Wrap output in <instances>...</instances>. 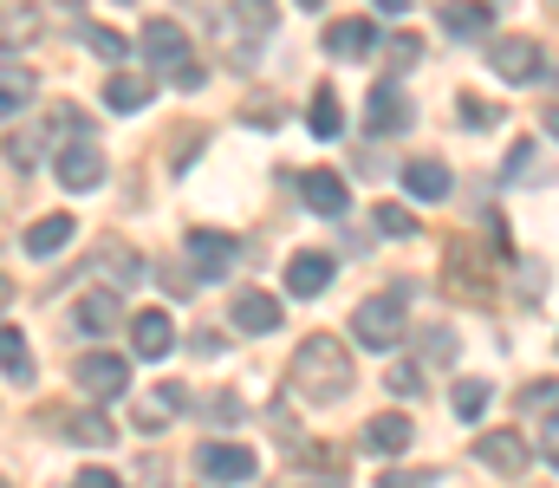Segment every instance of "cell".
I'll list each match as a JSON object with an SVG mask.
<instances>
[{"label":"cell","mask_w":559,"mask_h":488,"mask_svg":"<svg viewBox=\"0 0 559 488\" xmlns=\"http://www.w3.org/2000/svg\"><path fill=\"white\" fill-rule=\"evenodd\" d=\"M293 391L312 397V404H338L352 391V352L332 332L299 338V352H293Z\"/></svg>","instance_id":"obj_1"},{"label":"cell","mask_w":559,"mask_h":488,"mask_svg":"<svg viewBox=\"0 0 559 488\" xmlns=\"http://www.w3.org/2000/svg\"><path fill=\"white\" fill-rule=\"evenodd\" d=\"M352 338H358V345H371V352H391V345L404 338V307H397V294L365 300V307L352 313Z\"/></svg>","instance_id":"obj_2"},{"label":"cell","mask_w":559,"mask_h":488,"mask_svg":"<svg viewBox=\"0 0 559 488\" xmlns=\"http://www.w3.org/2000/svg\"><path fill=\"white\" fill-rule=\"evenodd\" d=\"M189 261H195V281H228V267L241 261V241L222 228H189Z\"/></svg>","instance_id":"obj_3"},{"label":"cell","mask_w":559,"mask_h":488,"mask_svg":"<svg viewBox=\"0 0 559 488\" xmlns=\"http://www.w3.org/2000/svg\"><path fill=\"white\" fill-rule=\"evenodd\" d=\"M475 463H481V469H495V476H527L534 450H527V437H521V430H481V437H475Z\"/></svg>","instance_id":"obj_4"},{"label":"cell","mask_w":559,"mask_h":488,"mask_svg":"<svg viewBox=\"0 0 559 488\" xmlns=\"http://www.w3.org/2000/svg\"><path fill=\"white\" fill-rule=\"evenodd\" d=\"M195 469L209 476L215 488H235V483H254V450H241V443H202L195 450Z\"/></svg>","instance_id":"obj_5"},{"label":"cell","mask_w":559,"mask_h":488,"mask_svg":"<svg viewBox=\"0 0 559 488\" xmlns=\"http://www.w3.org/2000/svg\"><path fill=\"white\" fill-rule=\"evenodd\" d=\"M488 66H495V79H508V85H534L547 59H540V46H534V39L508 33V39H495V46H488Z\"/></svg>","instance_id":"obj_6"},{"label":"cell","mask_w":559,"mask_h":488,"mask_svg":"<svg viewBox=\"0 0 559 488\" xmlns=\"http://www.w3.org/2000/svg\"><path fill=\"white\" fill-rule=\"evenodd\" d=\"M72 371H79V391H92V397H124L131 391V365L111 358V352H85Z\"/></svg>","instance_id":"obj_7"},{"label":"cell","mask_w":559,"mask_h":488,"mask_svg":"<svg viewBox=\"0 0 559 488\" xmlns=\"http://www.w3.org/2000/svg\"><path fill=\"white\" fill-rule=\"evenodd\" d=\"M332 274H338V261H332V254L299 248V254L286 261V294H293V300H312V294H325V287H332Z\"/></svg>","instance_id":"obj_8"},{"label":"cell","mask_w":559,"mask_h":488,"mask_svg":"<svg viewBox=\"0 0 559 488\" xmlns=\"http://www.w3.org/2000/svg\"><path fill=\"white\" fill-rule=\"evenodd\" d=\"M143 59L150 66H163V79L176 72V66H189V39H182V26L176 20H143Z\"/></svg>","instance_id":"obj_9"},{"label":"cell","mask_w":559,"mask_h":488,"mask_svg":"<svg viewBox=\"0 0 559 488\" xmlns=\"http://www.w3.org/2000/svg\"><path fill=\"white\" fill-rule=\"evenodd\" d=\"M52 169H59V182H66L72 195H79V189H98V182H105V151H98V144H85V138H72V144L59 151Z\"/></svg>","instance_id":"obj_10"},{"label":"cell","mask_w":559,"mask_h":488,"mask_svg":"<svg viewBox=\"0 0 559 488\" xmlns=\"http://www.w3.org/2000/svg\"><path fill=\"white\" fill-rule=\"evenodd\" d=\"M365 124H371V138H397V131H411V98H404L391 79H378V85H371V111H365Z\"/></svg>","instance_id":"obj_11"},{"label":"cell","mask_w":559,"mask_h":488,"mask_svg":"<svg viewBox=\"0 0 559 488\" xmlns=\"http://www.w3.org/2000/svg\"><path fill=\"white\" fill-rule=\"evenodd\" d=\"M299 195H306V209H312V215H332V222L352 209V189H345V176H338V169H306V176H299Z\"/></svg>","instance_id":"obj_12"},{"label":"cell","mask_w":559,"mask_h":488,"mask_svg":"<svg viewBox=\"0 0 559 488\" xmlns=\"http://www.w3.org/2000/svg\"><path fill=\"white\" fill-rule=\"evenodd\" d=\"M72 320H79V332H85V338H105V332H118V325H124V307H118V294L92 287V294H79Z\"/></svg>","instance_id":"obj_13"},{"label":"cell","mask_w":559,"mask_h":488,"mask_svg":"<svg viewBox=\"0 0 559 488\" xmlns=\"http://www.w3.org/2000/svg\"><path fill=\"white\" fill-rule=\"evenodd\" d=\"M228 320H235V332H254V338H261V332H274V325H280V300H274V294H254V287H248V294H235Z\"/></svg>","instance_id":"obj_14"},{"label":"cell","mask_w":559,"mask_h":488,"mask_svg":"<svg viewBox=\"0 0 559 488\" xmlns=\"http://www.w3.org/2000/svg\"><path fill=\"white\" fill-rule=\"evenodd\" d=\"M495 26V0H442V33L455 39H475Z\"/></svg>","instance_id":"obj_15"},{"label":"cell","mask_w":559,"mask_h":488,"mask_svg":"<svg viewBox=\"0 0 559 488\" xmlns=\"http://www.w3.org/2000/svg\"><path fill=\"white\" fill-rule=\"evenodd\" d=\"M371 46H378V26L371 20H332L325 26V52L332 59H365Z\"/></svg>","instance_id":"obj_16"},{"label":"cell","mask_w":559,"mask_h":488,"mask_svg":"<svg viewBox=\"0 0 559 488\" xmlns=\"http://www.w3.org/2000/svg\"><path fill=\"white\" fill-rule=\"evenodd\" d=\"M72 228H79L72 215H39V222H33V228L20 235V248H26L33 261H46V254H59V248L72 241Z\"/></svg>","instance_id":"obj_17"},{"label":"cell","mask_w":559,"mask_h":488,"mask_svg":"<svg viewBox=\"0 0 559 488\" xmlns=\"http://www.w3.org/2000/svg\"><path fill=\"white\" fill-rule=\"evenodd\" d=\"M131 345H138V358H163L176 345V320L169 313H131Z\"/></svg>","instance_id":"obj_18"},{"label":"cell","mask_w":559,"mask_h":488,"mask_svg":"<svg viewBox=\"0 0 559 488\" xmlns=\"http://www.w3.org/2000/svg\"><path fill=\"white\" fill-rule=\"evenodd\" d=\"M404 189H411L417 202H442V195H449V169L436 157H411L404 163Z\"/></svg>","instance_id":"obj_19"},{"label":"cell","mask_w":559,"mask_h":488,"mask_svg":"<svg viewBox=\"0 0 559 488\" xmlns=\"http://www.w3.org/2000/svg\"><path fill=\"white\" fill-rule=\"evenodd\" d=\"M411 417H397V410H384V417H371V430H365V443L378 450V456H397V450H411Z\"/></svg>","instance_id":"obj_20"},{"label":"cell","mask_w":559,"mask_h":488,"mask_svg":"<svg viewBox=\"0 0 559 488\" xmlns=\"http://www.w3.org/2000/svg\"><path fill=\"white\" fill-rule=\"evenodd\" d=\"M105 105L124 111V118L143 111V105H150V79H143V72H111V79H105Z\"/></svg>","instance_id":"obj_21"},{"label":"cell","mask_w":559,"mask_h":488,"mask_svg":"<svg viewBox=\"0 0 559 488\" xmlns=\"http://www.w3.org/2000/svg\"><path fill=\"white\" fill-rule=\"evenodd\" d=\"M182 404H189V391H182V384H163L156 397H143V404H138V430L156 437V430L169 424V410H182Z\"/></svg>","instance_id":"obj_22"},{"label":"cell","mask_w":559,"mask_h":488,"mask_svg":"<svg viewBox=\"0 0 559 488\" xmlns=\"http://www.w3.org/2000/svg\"><path fill=\"white\" fill-rule=\"evenodd\" d=\"M0 358H7V384H33V352H26V332L20 325L0 332Z\"/></svg>","instance_id":"obj_23"},{"label":"cell","mask_w":559,"mask_h":488,"mask_svg":"<svg viewBox=\"0 0 559 488\" xmlns=\"http://www.w3.org/2000/svg\"><path fill=\"white\" fill-rule=\"evenodd\" d=\"M66 437H72V443H85V450H111V443H118V424H105L98 410H79V417L66 424Z\"/></svg>","instance_id":"obj_24"},{"label":"cell","mask_w":559,"mask_h":488,"mask_svg":"<svg viewBox=\"0 0 559 488\" xmlns=\"http://www.w3.org/2000/svg\"><path fill=\"white\" fill-rule=\"evenodd\" d=\"M0 92H7V105H0L7 118H20V111H26V98H33V72H20V59H13V52H7V66H0Z\"/></svg>","instance_id":"obj_25"},{"label":"cell","mask_w":559,"mask_h":488,"mask_svg":"<svg viewBox=\"0 0 559 488\" xmlns=\"http://www.w3.org/2000/svg\"><path fill=\"white\" fill-rule=\"evenodd\" d=\"M306 124H312V138H338V131H345L338 98H332V92H319V98H312V111H306Z\"/></svg>","instance_id":"obj_26"},{"label":"cell","mask_w":559,"mask_h":488,"mask_svg":"<svg viewBox=\"0 0 559 488\" xmlns=\"http://www.w3.org/2000/svg\"><path fill=\"white\" fill-rule=\"evenodd\" d=\"M417 352H423V365H449V358H455V332H449V325H423Z\"/></svg>","instance_id":"obj_27"},{"label":"cell","mask_w":559,"mask_h":488,"mask_svg":"<svg viewBox=\"0 0 559 488\" xmlns=\"http://www.w3.org/2000/svg\"><path fill=\"white\" fill-rule=\"evenodd\" d=\"M501 176H508V182H540V144L521 138V144L508 151V169H501Z\"/></svg>","instance_id":"obj_28"},{"label":"cell","mask_w":559,"mask_h":488,"mask_svg":"<svg viewBox=\"0 0 559 488\" xmlns=\"http://www.w3.org/2000/svg\"><path fill=\"white\" fill-rule=\"evenodd\" d=\"M488 410V384L481 378H462L455 384V417H481Z\"/></svg>","instance_id":"obj_29"},{"label":"cell","mask_w":559,"mask_h":488,"mask_svg":"<svg viewBox=\"0 0 559 488\" xmlns=\"http://www.w3.org/2000/svg\"><path fill=\"white\" fill-rule=\"evenodd\" d=\"M79 33H85V46H98L105 59H124V52H131V46H124V33H111V26H79Z\"/></svg>","instance_id":"obj_30"},{"label":"cell","mask_w":559,"mask_h":488,"mask_svg":"<svg viewBox=\"0 0 559 488\" xmlns=\"http://www.w3.org/2000/svg\"><path fill=\"white\" fill-rule=\"evenodd\" d=\"M417 59H423V39L417 33H397V39H391V72H411Z\"/></svg>","instance_id":"obj_31"},{"label":"cell","mask_w":559,"mask_h":488,"mask_svg":"<svg viewBox=\"0 0 559 488\" xmlns=\"http://www.w3.org/2000/svg\"><path fill=\"white\" fill-rule=\"evenodd\" d=\"M235 13H241L254 33H267V26H274V0H235Z\"/></svg>","instance_id":"obj_32"},{"label":"cell","mask_w":559,"mask_h":488,"mask_svg":"<svg viewBox=\"0 0 559 488\" xmlns=\"http://www.w3.org/2000/svg\"><path fill=\"white\" fill-rule=\"evenodd\" d=\"M521 410H559V384H527L521 391Z\"/></svg>","instance_id":"obj_33"},{"label":"cell","mask_w":559,"mask_h":488,"mask_svg":"<svg viewBox=\"0 0 559 488\" xmlns=\"http://www.w3.org/2000/svg\"><path fill=\"white\" fill-rule=\"evenodd\" d=\"M378 228H384V235H397V241H404V235H417V222H411L404 209H391V202L378 209Z\"/></svg>","instance_id":"obj_34"},{"label":"cell","mask_w":559,"mask_h":488,"mask_svg":"<svg viewBox=\"0 0 559 488\" xmlns=\"http://www.w3.org/2000/svg\"><path fill=\"white\" fill-rule=\"evenodd\" d=\"M429 483H436L429 469H384V483L378 488H429Z\"/></svg>","instance_id":"obj_35"},{"label":"cell","mask_w":559,"mask_h":488,"mask_svg":"<svg viewBox=\"0 0 559 488\" xmlns=\"http://www.w3.org/2000/svg\"><path fill=\"white\" fill-rule=\"evenodd\" d=\"M111 274L138 287V281H143V261H138V254H124V248H111Z\"/></svg>","instance_id":"obj_36"},{"label":"cell","mask_w":559,"mask_h":488,"mask_svg":"<svg viewBox=\"0 0 559 488\" xmlns=\"http://www.w3.org/2000/svg\"><path fill=\"white\" fill-rule=\"evenodd\" d=\"M495 118H501V105L488 111L481 98H462V124H475V131H481V124H495Z\"/></svg>","instance_id":"obj_37"},{"label":"cell","mask_w":559,"mask_h":488,"mask_svg":"<svg viewBox=\"0 0 559 488\" xmlns=\"http://www.w3.org/2000/svg\"><path fill=\"white\" fill-rule=\"evenodd\" d=\"M391 391H397V397H417V391H423V378L411 371V365H397V371H391Z\"/></svg>","instance_id":"obj_38"},{"label":"cell","mask_w":559,"mask_h":488,"mask_svg":"<svg viewBox=\"0 0 559 488\" xmlns=\"http://www.w3.org/2000/svg\"><path fill=\"white\" fill-rule=\"evenodd\" d=\"M72 488H124V483H118L111 469H79V483H72Z\"/></svg>","instance_id":"obj_39"},{"label":"cell","mask_w":559,"mask_h":488,"mask_svg":"<svg viewBox=\"0 0 559 488\" xmlns=\"http://www.w3.org/2000/svg\"><path fill=\"white\" fill-rule=\"evenodd\" d=\"M540 450H547V463L559 469V417H547V424H540Z\"/></svg>","instance_id":"obj_40"},{"label":"cell","mask_w":559,"mask_h":488,"mask_svg":"<svg viewBox=\"0 0 559 488\" xmlns=\"http://www.w3.org/2000/svg\"><path fill=\"white\" fill-rule=\"evenodd\" d=\"M20 33H33V13H20V7H13V13H7V39H20Z\"/></svg>","instance_id":"obj_41"},{"label":"cell","mask_w":559,"mask_h":488,"mask_svg":"<svg viewBox=\"0 0 559 488\" xmlns=\"http://www.w3.org/2000/svg\"><path fill=\"white\" fill-rule=\"evenodd\" d=\"M299 488H345V476L332 469V476H319V483H299Z\"/></svg>","instance_id":"obj_42"},{"label":"cell","mask_w":559,"mask_h":488,"mask_svg":"<svg viewBox=\"0 0 559 488\" xmlns=\"http://www.w3.org/2000/svg\"><path fill=\"white\" fill-rule=\"evenodd\" d=\"M404 7H411V0H378V13H404Z\"/></svg>","instance_id":"obj_43"},{"label":"cell","mask_w":559,"mask_h":488,"mask_svg":"<svg viewBox=\"0 0 559 488\" xmlns=\"http://www.w3.org/2000/svg\"><path fill=\"white\" fill-rule=\"evenodd\" d=\"M547 131H554V138H559V98H554V105H547Z\"/></svg>","instance_id":"obj_44"},{"label":"cell","mask_w":559,"mask_h":488,"mask_svg":"<svg viewBox=\"0 0 559 488\" xmlns=\"http://www.w3.org/2000/svg\"><path fill=\"white\" fill-rule=\"evenodd\" d=\"M299 7H306V13H319V7H325V0H299Z\"/></svg>","instance_id":"obj_45"},{"label":"cell","mask_w":559,"mask_h":488,"mask_svg":"<svg viewBox=\"0 0 559 488\" xmlns=\"http://www.w3.org/2000/svg\"><path fill=\"white\" fill-rule=\"evenodd\" d=\"M66 7H79V0H66Z\"/></svg>","instance_id":"obj_46"}]
</instances>
